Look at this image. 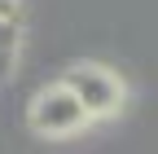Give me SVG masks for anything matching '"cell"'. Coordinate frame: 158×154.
<instances>
[{"mask_svg":"<svg viewBox=\"0 0 158 154\" xmlns=\"http://www.w3.org/2000/svg\"><path fill=\"white\" fill-rule=\"evenodd\" d=\"M27 123H31V132H40V137H75V132L88 123V110L79 106V97L66 84H48V88H40L31 97Z\"/></svg>","mask_w":158,"mask_h":154,"instance_id":"obj_1","label":"cell"},{"mask_svg":"<svg viewBox=\"0 0 158 154\" xmlns=\"http://www.w3.org/2000/svg\"><path fill=\"white\" fill-rule=\"evenodd\" d=\"M79 106L88 110V119H110V114L123 106V79L110 71V66H97V62H79L66 71V79H62Z\"/></svg>","mask_w":158,"mask_h":154,"instance_id":"obj_2","label":"cell"},{"mask_svg":"<svg viewBox=\"0 0 158 154\" xmlns=\"http://www.w3.org/2000/svg\"><path fill=\"white\" fill-rule=\"evenodd\" d=\"M18 53H22V31H18V18H0V79H9V75H13Z\"/></svg>","mask_w":158,"mask_h":154,"instance_id":"obj_3","label":"cell"},{"mask_svg":"<svg viewBox=\"0 0 158 154\" xmlns=\"http://www.w3.org/2000/svg\"><path fill=\"white\" fill-rule=\"evenodd\" d=\"M18 5L22 0H0V18H18Z\"/></svg>","mask_w":158,"mask_h":154,"instance_id":"obj_4","label":"cell"}]
</instances>
